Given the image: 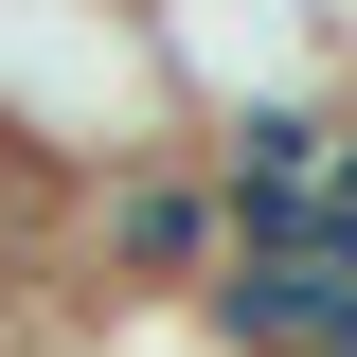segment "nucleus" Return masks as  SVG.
I'll return each instance as SVG.
<instances>
[{
    "label": "nucleus",
    "instance_id": "nucleus-1",
    "mask_svg": "<svg viewBox=\"0 0 357 357\" xmlns=\"http://www.w3.org/2000/svg\"><path fill=\"white\" fill-rule=\"evenodd\" d=\"M0 143H36L54 178H107L143 143H178L126 0H0Z\"/></svg>",
    "mask_w": 357,
    "mask_h": 357
},
{
    "label": "nucleus",
    "instance_id": "nucleus-2",
    "mask_svg": "<svg viewBox=\"0 0 357 357\" xmlns=\"http://www.w3.org/2000/svg\"><path fill=\"white\" fill-rule=\"evenodd\" d=\"M72 268L107 304H197L232 268V215H215V178H197V143H143V161L72 178Z\"/></svg>",
    "mask_w": 357,
    "mask_h": 357
},
{
    "label": "nucleus",
    "instance_id": "nucleus-3",
    "mask_svg": "<svg viewBox=\"0 0 357 357\" xmlns=\"http://www.w3.org/2000/svg\"><path fill=\"white\" fill-rule=\"evenodd\" d=\"M126 36H143V72H161V107H197V126H232V107H304V89H357L286 0H126Z\"/></svg>",
    "mask_w": 357,
    "mask_h": 357
},
{
    "label": "nucleus",
    "instance_id": "nucleus-4",
    "mask_svg": "<svg viewBox=\"0 0 357 357\" xmlns=\"http://www.w3.org/2000/svg\"><path fill=\"white\" fill-rule=\"evenodd\" d=\"M286 18H304V36L340 54V72H357V0H286Z\"/></svg>",
    "mask_w": 357,
    "mask_h": 357
},
{
    "label": "nucleus",
    "instance_id": "nucleus-5",
    "mask_svg": "<svg viewBox=\"0 0 357 357\" xmlns=\"http://www.w3.org/2000/svg\"><path fill=\"white\" fill-rule=\"evenodd\" d=\"M321 357H357V304H340V321H321Z\"/></svg>",
    "mask_w": 357,
    "mask_h": 357
}]
</instances>
